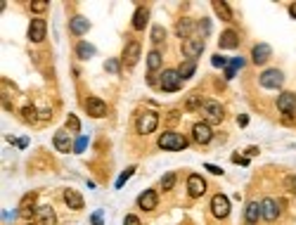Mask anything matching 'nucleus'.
Returning <instances> with one entry per match:
<instances>
[{"instance_id":"41","label":"nucleus","mask_w":296,"mask_h":225,"mask_svg":"<svg viewBox=\"0 0 296 225\" xmlns=\"http://www.w3.org/2000/svg\"><path fill=\"white\" fill-rule=\"evenodd\" d=\"M123 225H142V223H140V218H138V216L128 214L126 218H123Z\"/></svg>"},{"instance_id":"31","label":"nucleus","mask_w":296,"mask_h":225,"mask_svg":"<svg viewBox=\"0 0 296 225\" xmlns=\"http://www.w3.org/2000/svg\"><path fill=\"white\" fill-rule=\"evenodd\" d=\"M133 173H135V166H128V168H126V171H123V173L116 178V190H121V187L126 185L130 178H133Z\"/></svg>"},{"instance_id":"6","label":"nucleus","mask_w":296,"mask_h":225,"mask_svg":"<svg viewBox=\"0 0 296 225\" xmlns=\"http://www.w3.org/2000/svg\"><path fill=\"white\" fill-rule=\"evenodd\" d=\"M201 52H204V38L190 36V38L183 40V55H185L188 59H197Z\"/></svg>"},{"instance_id":"10","label":"nucleus","mask_w":296,"mask_h":225,"mask_svg":"<svg viewBox=\"0 0 296 225\" xmlns=\"http://www.w3.org/2000/svg\"><path fill=\"white\" fill-rule=\"evenodd\" d=\"M36 211H38V206H36V192H29V195H24L19 204V211L17 214L21 218H36Z\"/></svg>"},{"instance_id":"3","label":"nucleus","mask_w":296,"mask_h":225,"mask_svg":"<svg viewBox=\"0 0 296 225\" xmlns=\"http://www.w3.org/2000/svg\"><path fill=\"white\" fill-rule=\"evenodd\" d=\"M258 83H261L263 88H282L285 74H282L280 69H266V71L258 76Z\"/></svg>"},{"instance_id":"29","label":"nucleus","mask_w":296,"mask_h":225,"mask_svg":"<svg viewBox=\"0 0 296 225\" xmlns=\"http://www.w3.org/2000/svg\"><path fill=\"white\" fill-rule=\"evenodd\" d=\"M242 67H244V59H242V57H235V59H232V62H230V64L225 67V79H227V81L235 79V74H237V71H239Z\"/></svg>"},{"instance_id":"27","label":"nucleus","mask_w":296,"mask_h":225,"mask_svg":"<svg viewBox=\"0 0 296 225\" xmlns=\"http://www.w3.org/2000/svg\"><path fill=\"white\" fill-rule=\"evenodd\" d=\"M213 10H216V14L223 21L232 19V10H230V5H227V2H223V0H213Z\"/></svg>"},{"instance_id":"7","label":"nucleus","mask_w":296,"mask_h":225,"mask_svg":"<svg viewBox=\"0 0 296 225\" xmlns=\"http://www.w3.org/2000/svg\"><path fill=\"white\" fill-rule=\"evenodd\" d=\"M192 140L197 145H208L213 140V130H211V126H208L206 121H199V123L192 126Z\"/></svg>"},{"instance_id":"25","label":"nucleus","mask_w":296,"mask_h":225,"mask_svg":"<svg viewBox=\"0 0 296 225\" xmlns=\"http://www.w3.org/2000/svg\"><path fill=\"white\" fill-rule=\"evenodd\" d=\"M258 218H261V204L249 202V204L244 206V221H247V225H254Z\"/></svg>"},{"instance_id":"14","label":"nucleus","mask_w":296,"mask_h":225,"mask_svg":"<svg viewBox=\"0 0 296 225\" xmlns=\"http://www.w3.org/2000/svg\"><path fill=\"white\" fill-rule=\"evenodd\" d=\"M188 192H190V197H201L204 192H206V180L201 176H197V173H192V176L188 178Z\"/></svg>"},{"instance_id":"2","label":"nucleus","mask_w":296,"mask_h":225,"mask_svg":"<svg viewBox=\"0 0 296 225\" xmlns=\"http://www.w3.org/2000/svg\"><path fill=\"white\" fill-rule=\"evenodd\" d=\"M201 114H204L208 126H216V123H220V121L225 118V109H223V105L216 102V100H206V102L201 105Z\"/></svg>"},{"instance_id":"20","label":"nucleus","mask_w":296,"mask_h":225,"mask_svg":"<svg viewBox=\"0 0 296 225\" xmlns=\"http://www.w3.org/2000/svg\"><path fill=\"white\" fill-rule=\"evenodd\" d=\"M64 202H67V206H69V209H74V211H81V209H83V204H86V202H83V197H81L76 190H71V187H67V190H64Z\"/></svg>"},{"instance_id":"13","label":"nucleus","mask_w":296,"mask_h":225,"mask_svg":"<svg viewBox=\"0 0 296 225\" xmlns=\"http://www.w3.org/2000/svg\"><path fill=\"white\" fill-rule=\"evenodd\" d=\"M277 109L282 112V114H294L296 112V95L294 93H280V98H277Z\"/></svg>"},{"instance_id":"33","label":"nucleus","mask_w":296,"mask_h":225,"mask_svg":"<svg viewBox=\"0 0 296 225\" xmlns=\"http://www.w3.org/2000/svg\"><path fill=\"white\" fill-rule=\"evenodd\" d=\"M201 105H204V102H201V98H199V95H192V98H188V102H185V107H188L190 112L201 109Z\"/></svg>"},{"instance_id":"42","label":"nucleus","mask_w":296,"mask_h":225,"mask_svg":"<svg viewBox=\"0 0 296 225\" xmlns=\"http://www.w3.org/2000/svg\"><path fill=\"white\" fill-rule=\"evenodd\" d=\"M211 64H213V67H227L225 57H220V55H216V57L211 59Z\"/></svg>"},{"instance_id":"5","label":"nucleus","mask_w":296,"mask_h":225,"mask_svg":"<svg viewBox=\"0 0 296 225\" xmlns=\"http://www.w3.org/2000/svg\"><path fill=\"white\" fill-rule=\"evenodd\" d=\"M180 83H183V79L178 76V69H166L159 79V86H161L164 93H176L180 88Z\"/></svg>"},{"instance_id":"38","label":"nucleus","mask_w":296,"mask_h":225,"mask_svg":"<svg viewBox=\"0 0 296 225\" xmlns=\"http://www.w3.org/2000/svg\"><path fill=\"white\" fill-rule=\"evenodd\" d=\"M86 147H88V137H83V135H81L79 140H76V145H74V152H76V154H81V152H83Z\"/></svg>"},{"instance_id":"17","label":"nucleus","mask_w":296,"mask_h":225,"mask_svg":"<svg viewBox=\"0 0 296 225\" xmlns=\"http://www.w3.org/2000/svg\"><path fill=\"white\" fill-rule=\"evenodd\" d=\"M45 31H48L45 21L40 19V17H36V19L29 24V40L31 43H40V40L45 38Z\"/></svg>"},{"instance_id":"45","label":"nucleus","mask_w":296,"mask_h":225,"mask_svg":"<svg viewBox=\"0 0 296 225\" xmlns=\"http://www.w3.org/2000/svg\"><path fill=\"white\" fill-rule=\"evenodd\" d=\"M237 123H239V126H247L249 116H247V114H239V116H237Z\"/></svg>"},{"instance_id":"19","label":"nucleus","mask_w":296,"mask_h":225,"mask_svg":"<svg viewBox=\"0 0 296 225\" xmlns=\"http://www.w3.org/2000/svg\"><path fill=\"white\" fill-rule=\"evenodd\" d=\"M218 45L223 50H235L239 45V36H237V31L232 29H225L220 33V38H218Z\"/></svg>"},{"instance_id":"16","label":"nucleus","mask_w":296,"mask_h":225,"mask_svg":"<svg viewBox=\"0 0 296 225\" xmlns=\"http://www.w3.org/2000/svg\"><path fill=\"white\" fill-rule=\"evenodd\" d=\"M86 112L93 118H102V116H107V105L99 98H88L86 100Z\"/></svg>"},{"instance_id":"24","label":"nucleus","mask_w":296,"mask_h":225,"mask_svg":"<svg viewBox=\"0 0 296 225\" xmlns=\"http://www.w3.org/2000/svg\"><path fill=\"white\" fill-rule=\"evenodd\" d=\"M147 21H149V10H147V7H138L135 14H133V29L142 31L145 26H147Z\"/></svg>"},{"instance_id":"43","label":"nucleus","mask_w":296,"mask_h":225,"mask_svg":"<svg viewBox=\"0 0 296 225\" xmlns=\"http://www.w3.org/2000/svg\"><path fill=\"white\" fill-rule=\"evenodd\" d=\"M204 168H208V171H211V173H213V176H223V168L213 166V164H206V166H204Z\"/></svg>"},{"instance_id":"15","label":"nucleus","mask_w":296,"mask_h":225,"mask_svg":"<svg viewBox=\"0 0 296 225\" xmlns=\"http://www.w3.org/2000/svg\"><path fill=\"white\" fill-rule=\"evenodd\" d=\"M159 204V195L157 190H145L142 195L138 197V206L142 209V211H154Z\"/></svg>"},{"instance_id":"22","label":"nucleus","mask_w":296,"mask_h":225,"mask_svg":"<svg viewBox=\"0 0 296 225\" xmlns=\"http://www.w3.org/2000/svg\"><path fill=\"white\" fill-rule=\"evenodd\" d=\"M192 29H195V21L190 19V17H183V19L176 24V36H180V38L185 40V38H190V36H195Z\"/></svg>"},{"instance_id":"4","label":"nucleus","mask_w":296,"mask_h":225,"mask_svg":"<svg viewBox=\"0 0 296 225\" xmlns=\"http://www.w3.org/2000/svg\"><path fill=\"white\" fill-rule=\"evenodd\" d=\"M159 126V114L157 112H142L138 116V133L140 135H149L152 130H157Z\"/></svg>"},{"instance_id":"9","label":"nucleus","mask_w":296,"mask_h":225,"mask_svg":"<svg viewBox=\"0 0 296 225\" xmlns=\"http://www.w3.org/2000/svg\"><path fill=\"white\" fill-rule=\"evenodd\" d=\"M211 214L216 218H227L230 216V199L225 195H216L211 199Z\"/></svg>"},{"instance_id":"37","label":"nucleus","mask_w":296,"mask_h":225,"mask_svg":"<svg viewBox=\"0 0 296 225\" xmlns=\"http://www.w3.org/2000/svg\"><path fill=\"white\" fill-rule=\"evenodd\" d=\"M31 10L36 12V14H40V12L48 10V2H45V0H33V2H31Z\"/></svg>"},{"instance_id":"23","label":"nucleus","mask_w":296,"mask_h":225,"mask_svg":"<svg viewBox=\"0 0 296 225\" xmlns=\"http://www.w3.org/2000/svg\"><path fill=\"white\" fill-rule=\"evenodd\" d=\"M55 147H57L59 152H74V145H71V140H69V135H67V130H59V133H55Z\"/></svg>"},{"instance_id":"36","label":"nucleus","mask_w":296,"mask_h":225,"mask_svg":"<svg viewBox=\"0 0 296 225\" xmlns=\"http://www.w3.org/2000/svg\"><path fill=\"white\" fill-rule=\"evenodd\" d=\"M164 38H166V31H164V26H154V29H152V40H154V43H161Z\"/></svg>"},{"instance_id":"30","label":"nucleus","mask_w":296,"mask_h":225,"mask_svg":"<svg viewBox=\"0 0 296 225\" xmlns=\"http://www.w3.org/2000/svg\"><path fill=\"white\" fill-rule=\"evenodd\" d=\"M159 67H161V52H159V50H152V52L147 55V69H149V74H154Z\"/></svg>"},{"instance_id":"46","label":"nucleus","mask_w":296,"mask_h":225,"mask_svg":"<svg viewBox=\"0 0 296 225\" xmlns=\"http://www.w3.org/2000/svg\"><path fill=\"white\" fill-rule=\"evenodd\" d=\"M287 187H289L292 192L296 190V178H294V176H292V178H287Z\"/></svg>"},{"instance_id":"8","label":"nucleus","mask_w":296,"mask_h":225,"mask_svg":"<svg viewBox=\"0 0 296 225\" xmlns=\"http://www.w3.org/2000/svg\"><path fill=\"white\" fill-rule=\"evenodd\" d=\"M138 59H140V43L138 40H130L128 45H126V50H123L121 62H123V67L126 69H133L135 64H138Z\"/></svg>"},{"instance_id":"26","label":"nucleus","mask_w":296,"mask_h":225,"mask_svg":"<svg viewBox=\"0 0 296 225\" xmlns=\"http://www.w3.org/2000/svg\"><path fill=\"white\" fill-rule=\"evenodd\" d=\"M195 71H197V59H185L180 67H178V76L185 81V79H192L195 76Z\"/></svg>"},{"instance_id":"11","label":"nucleus","mask_w":296,"mask_h":225,"mask_svg":"<svg viewBox=\"0 0 296 225\" xmlns=\"http://www.w3.org/2000/svg\"><path fill=\"white\" fill-rule=\"evenodd\" d=\"M270 55H273V48H270L268 43H258V45H254V50H251V62L258 64V67H263L268 59H270Z\"/></svg>"},{"instance_id":"35","label":"nucleus","mask_w":296,"mask_h":225,"mask_svg":"<svg viewBox=\"0 0 296 225\" xmlns=\"http://www.w3.org/2000/svg\"><path fill=\"white\" fill-rule=\"evenodd\" d=\"M197 29H199V38H204V36H208V31H211V21L208 19H201L197 24Z\"/></svg>"},{"instance_id":"32","label":"nucleus","mask_w":296,"mask_h":225,"mask_svg":"<svg viewBox=\"0 0 296 225\" xmlns=\"http://www.w3.org/2000/svg\"><path fill=\"white\" fill-rule=\"evenodd\" d=\"M173 185H176V173H164V178H161L159 187H161V190H166V192H171V190H173Z\"/></svg>"},{"instance_id":"21","label":"nucleus","mask_w":296,"mask_h":225,"mask_svg":"<svg viewBox=\"0 0 296 225\" xmlns=\"http://www.w3.org/2000/svg\"><path fill=\"white\" fill-rule=\"evenodd\" d=\"M69 29L74 36H86L90 31V21L86 19V17H74V19L69 21Z\"/></svg>"},{"instance_id":"18","label":"nucleus","mask_w":296,"mask_h":225,"mask_svg":"<svg viewBox=\"0 0 296 225\" xmlns=\"http://www.w3.org/2000/svg\"><path fill=\"white\" fill-rule=\"evenodd\" d=\"M36 223L38 225H57V216L52 211V206H38V211H36Z\"/></svg>"},{"instance_id":"40","label":"nucleus","mask_w":296,"mask_h":225,"mask_svg":"<svg viewBox=\"0 0 296 225\" xmlns=\"http://www.w3.org/2000/svg\"><path fill=\"white\" fill-rule=\"evenodd\" d=\"M21 116L33 123V121H36V116H33V107H24V109H21Z\"/></svg>"},{"instance_id":"47","label":"nucleus","mask_w":296,"mask_h":225,"mask_svg":"<svg viewBox=\"0 0 296 225\" xmlns=\"http://www.w3.org/2000/svg\"><path fill=\"white\" fill-rule=\"evenodd\" d=\"M232 161H237V164H242V166H247L249 159H242V157H232Z\"/></svg>"},{"instance_id":"34","label":"nucleus","mask_w":296,"mask_h":225,"mask_svg":"<svg viewBox=\"0 0 296 225\" xmlns=\"http://www.w3.org/2000/svg\"><path fill=\"white\" fill-rule=\"evenodd\" d=\"M67 130H81V121L76 114H69V116H67Z\"/></svg>"},{"instance_id":"48","label":"nucleus","mask_w":296,"mask_h":225,"mask_svg":"<svg viewBox=\"0 0 296 225\" xmlns=\"http://www.w3.org/2000/svg\"><path fill=\"white\" fill-rule=\"evenodd\" d=\"M147 83L149 86H154V83H157V76H154V74H147Z\"/></svg>"},{"instance_id":"49","label":"nucleus","mask_w":296,"mask_h":225,"mask_svg":"<svg viewBox=\"0 0 296 225\" xmlns=\"http://www.w3.org/2000/svg\"><path fill=\"white\" fill-rule=\"evenodd\" d=\"M289 14H292V17L296 19V2H292V5H289Z\"/></svg>"},{"instance_id":"1","label":"nucleus","mask_w":296,"mask_h":225,"mask_svg":"<svg viewBox=\"0 0 296 225\" xmlns=\"http://www.w3.org/2000/svg\"><path fill=\"white\" fill-rule=\"evenodd\" d=\"M159 147L166 152H183V149H188V137L176 133V130H166L159 135Z\"/></svg>"},{"instance_id":"28","label":"nucleus","mask_w":296,"mask_h":225,"mask_svg":"<svg viewBox=\"0 0 296 225\" xmlns=\"http://www.w3.org/2000/svg\"><path fill=\"white\" fill-rule=\"evenodd\" d=\"M76 52H79L81 59H90L98 50H95V45H90V43H86V40H81L79 45H76Z\"/></svg>"},{"instance_id":"39","label":"nucleus","mask_w":296,"mask_h":225,"mask_svg":"<svg viewBox=\"0 0 296 225\" xmlns=\"http://www.w3.org/2000/svg\"><path fill=\"white\" fill-rule=\"evenodd\" d=\"M104 69H107L109 74H118V59H107V62H104Z\"/></svg>"},{"instance_id":"12","label":"nucleus","mask_w":296,"mask_h":225,"mask_svg":"<svg viewBox=\"0 0 296 225\" xmlns=\"http://www.w3.org/2000/svg\"><path fill=\"white\" fill-rule=\"evenodd\" d=\"M277 216H280V202L275 199H263L261 202V218L263 221H277Z\"/></svg>"},{"instance_id":"44","label":"nucleus","mask_w":296,"mask_h":225,"mask_svg":"<svg viewBox=\"0 0 296 225\" xmlns=\"http://www.w3.org/2000/svg\"><path fill=\"white\" fill-rule=\"evenodd\" d=\"M90 221H93V225H104V223H102V211L93 214V218H90Z\"/></svg>"}]
</instances>
